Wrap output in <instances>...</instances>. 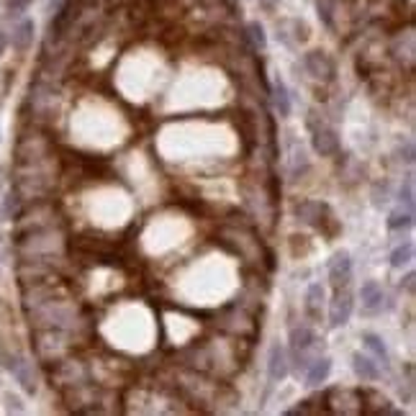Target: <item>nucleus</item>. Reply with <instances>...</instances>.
I'll return each mask as SVG.
<instances>
[{"instance_id":"obj_24","label":"nucleus","mask_w":416,"mask_h":416,"mask_svg":"<svg viewBox=\"0 0 416 416\" xmlns=\"http://www.w3.org/2000/svg\"><path fill=\"white\" fill-rule=\"evenodd\" d=\"M29 6H31V0H3V8H6L11 15L23 13V11H26Z\"/></svg>"},{"instance_id":"obj_26","label":"nucleus","mask_w":416,"mask_h":416,"mask_svg":"<svg viewBox=\"0 0 416 416\" xmlns=\"http://www.w3.org/2000/svg\"><path fill=\"white\" fill-rule=\"evenodd\" d=\"M6 398H8V403H11L8 409H11V411H18V414H23V406H18V398H13V396H6Z\"/></svg>"},{"instance_id":"obj_5","label":"nucleus","mask_w":416,"mask_h":416,"mask_svg":"<svg viewBox=\"0 0 416 416\" xmlns=\"http://www.w3.org/2000/svg\"><path fill=\"white\" fill-rule=\"evenodd\" d=\"M352 308H355V296H352L349 285L334 290V298L329 301V327L332 329L344 327L349 321V316H352Z\"/></svg>"},{"instance_id":"obj_11","label":"nucleus","mask_w":416,"mask_h":416,"mask_svg":"<svg viewBox=\"0 0 416 416\" xmlns=\"http://www.w3.org/2000/svg\"><path fill=\"white\" fill-rule=\"evenodd\" d=\"M360 298H363V313L375 316L383 311V301H386V290L378 280H368L360 288Z\"/></svg>"},{"instance_id":"obj_20","label":"nucleus","mask_w":416,"mask_h":416,"mask_svg":"<svg viewBox=\"0 0 416 416\" xmlns=\"http://www.w3.org/2000/svg\"><path fill=\"white\" fill-rule=\"evenodd\" d=\"M247 39H249V44H252L254 52H265V46H268V34H265V26H262L260 21L247 23Z\"/></svg>"},{"instance_id":"obj_12","label":"nucleus","mask_w":416,"mask_h":416,"mask_svg":"<svg viewBox=\"0 0 416 416\" xmlns=\"http://www.w3.org/2000/svg\"><path fill=\"white\" fill-rule=\"evenodd\" d=\"M324 304H327V290H324V285L321 282H311L308 285V290H306V316L311 321H321V316H324Z\"/></svg>"},{"instance_id":"obj_15","label":"nucleus","mask_w":416,"mask_h":416,"mask_svg":"<svg viewBox=\"0 0 416 416\" xmlns=\"http://www.w3.org/2000/svg\"><path fill=\"white\" fill-rule=\"evenodd\" d=\"M13 46L18 52H26L31 44H34V21L31 18H23L13 26V37H11Z\"/></svg>"},{"instance_id":"obj_8","label":"nucleus","mask_w":416,"mask_h":416,"mask_svg":"<svg viewBox=\"0 0 416 416\" xmlns=\"http://www.w3.org/2000/svg\"><path fill=\"white\" fill-rule=\"evenodd\" d=\"M329 282H332L334 290L347 288L349 282H352V257H349L347 249L337 252L334 257L329 260Z\"/></svg>"},{"instance_id":"obj_6","label":"nucleus","mask_w":416,"mask_h":416,"mask_svg":"<svg viewBox=\"0 0 416 416\" xmlns=\"http://www.w3.org/2000/svg\"><path fill=\"white\" fill-rule=\"evenodd\" d=\"M3 365L13 372V378L21 383V388L26 391V394H31V396L37 394V375H34V368H31V363L26 360V357L6 355L3 357Z\"/></svg>"},{"instance_id":"obj_1","label":"nucleus","mask_w":416,"mask_h":416,"mask_svg":"<svg viewBox=\"0 0 416 416\" xmlns=\"http://www.w3.org/2000/svg\"><path fill=\"white\" fill-rule=\"evenodd\" d=\"M293 214H296L298 221L308 223V226H313L316 231H321L324 237L334 239L339 231H342V226H339V221H337L334 211H332V206L329 203H321V201H298L296 206H293Z\"/></svg>"},{"instance_id":"obj_22","label":"nucleus","mask_w":416,"mask_h":416,"mask_svg":"<svg viewBox=\"0 0 416 416\" xmlns=\"http://www.w3.org/2000/svg\"><path fill=\"white\" fill-rule=\"evenodd\" d=\"M398 201H401L403 208H411L414 211V180L406 178L401 183V190H398Z\"/></svg>"},{"instance_id":"obj_21","label":"nucleus","mask_w":416,"mask_h":416,"mask_svg":"<svg viewBox=\"0 0 416 416\" xmlns=\"http://www.w3.org/2000/svg\"><path fill=\"white\" fill-rule=\"evenodd\" d=\"M316 13H319V21L332 29L334 26V13H337V0H316Z\"/></svg>"},{"instance_id":"obj_16","label":"nucleus","mask_w":416,"mask_h":416,"mask_svg":"<svg viewBox=\"0 0 416 416\" xmlns=\"http://www.w3.org/2000/svg\"><path fill=\"white\" fill-rule=\"evenodd\" d=\"M270 98H273V105H275V111L280 113V119L290 116V96H288L285 82H282L280 77H275L273 85H270Z\"/></svg>"},{"instance_id":"obj_28","label":"nucleus","mask_w":416,"mask_h":416,"mask_svg":"<svg viewBox=\"0 0 416 416\" xmlns=\"http://www.w3.org/2000/svg\"><path fill=\"white\" fill-rule=\"evenodd\" d=\"M414 273H409V275H406V282H401V285H406V290H409V293H414Z\"/></svg>"},{"instance_id":"obj_23","label":"nucleus","mask_w":416,"mask_h":416,"mask_svg":"<svg viewBox=\"0 0 416 416\" xmlns=\"http://www.w3.org/2000/svg\"><path fill=\"white\" fill-rule=\"evenodd\" d=\"M296 160H293V167H290V175H293V180H298L301 175H304L306 170H308V160H306V152L304 149H298L296 155Z\"/></svg>"},{"instance_id":"obj_29","label":"nucleus","mask_w":416,"mask_h":416,"mask_svg":"<svg viewBox=\"0 0 416 416\" xmlns=\"http://www.w3.org/2000/svg\"><path fill=\"white\" fill-rule=\"evenodd\" d=\"M6 52V34H3V29H0V54Z\"/></svg>"},{"instance_id":"obj_27","label":"nucleus","mask_w":416,"mask_h":416,"mask_svg":"<svg viewBox=\"0 0 416 416\" xmlns=\"http://www.w3.org/2000/svg\"><path fill=\"white\" fill-rule=\"evenodd\" d=\"M257 3H260V6L265 8V11H275L280 0H257Z\"/></svg>"},{"instance_id":"obj_25","label":"nucleus","mask_w":416,"mask_h":416,"mask_svg":"<svg viewBox=\"0 0 416 416\" xmlns=\"http://www.w3.org/2000/svg\"><path fill=\"white\" fill-rule=\"evenodd\" d=\"M401 155H403L401 160H406L409 164L414 162V144H411V141H406V149L401 147Z\"/></svg>"},{"instance_id":"obj_14","label":"nucleus","mask_w":416,"mask_h":416,"mask_svg":"<svg viewBox=\"0 0 416 416\" xmlns=\"http://www.w3.org/2000/svg\"><path fill=\"white\" fill-rule=\"evenodd\" d=\"M352 370H355L357 378L363 380H378L380 378V368L372 357L363 355V352H355L352 355Z\"/></svg>"},{"instance_id":"obj_9","label":"nucleus","mask_w":416,"mask_h":416,"mask_svg":"<svg viewBox=\"0 0 416 416\" xmlns=\"http://www.w3.org/2000/svg\"><path fill=\"white\" fill-rule=\"evenodd\" d=\"M327 396L337 398V403H339V406L332 409V414H363V396H360V391L332 388V391H327Z\"/></svg>"},{"instance_id":"obj_17","label":"nucleus","mask_w":416,"mask_h":416,"mask_svg":"<svg viewBox=\"0 0 416 416\" xmlns=\"http://www.w3.org/2000/svg\"><path fill=\"white\" fill-rule=\"evenodd\" d=\"M363 347L368 349V352H372V357L378 360V365L388 368V363H391V357H388L386 344H383V339H380L378 334H372V332H365V334H363Z\"/></svg>"},{"instance_id":"obj_7","label":"nucleus","mask_w":416,"mask_h":416,"mask_svg":"<svg viewBox=\"0 0 416 416\" xmlns=\"http://www.w3.org/2000/svg\"><path fill=\"white\" fill-rule=\"evenodd\" d=\"M278 41H282L285 46H298L308 41V23L304 18H285L278 21Z\"/></svg>"},{"instance_id":"obj_3","label":"nucleus","mask_w":416,"mask_h":416,"mask_svg":"<svg viewBox=\"0 0 416 416\" xmlns=\"http://www.w3.org/2000/svg\"><path fill=\"white\" fill-rule=\"evenodd\" d=\"M316 344V334L308 327H293L290 329V365L296 372H306L311 365V347Z\"/></svg>"},{"instance_id":"obj_10","label":"nucleus","mask_w":416,"mask_h":416,"mask_svg":"<svg viewBox=\"0 0 416 416\" xmlns=\"http://www.w3.org/2000/svg\"><path fill=\"white\" fill-rule=\"evenodd\" d=\"M288 372H290L288 349L282 347L280 342H275L270 347V355H268V375L273 383H280V380L288 378Z\"/></svg>"},{"instance_id":"obj_19","label":"nucleus","mask_w":416,"mask_h":416,"mask_svg":"<svg viewBox=\"0 0 416 416\" xmlns=\"http://www.w3.org/2000/svg\"><path fill=\"white\" fill-rule=\"evenodd\" d=\"M414 262V242H401L391 252V268H406Z\"/></svg>"},{"instance_id":"obj_2","label":"nucleus","mask_w":416,"mask_h":416,"mask_svg":"<svg viewBox=\"0 0 416 416\" xmlns=\"http://www.w3.org/2000/svg\"><path fill=\"white\" fill-rule=\"evenodd\" d=\"M306 129H308V134H311V147L316 155L321 157H332L339 152V134H337L334 126H329L327 121L321 119L319 111H308L306 116Z\"/></svg>"},{"instance_id":"obj_18","label":"nucleus","mask_w":416,"mask_h":416,"mask_svg":"<svg viewBox=\"0 0 416 416\" xmlns=\"http://www.w3.org/2000/svg\"><path fill=\"white\" fill-rule=\"evenodd\" d=\"M414 226V211L411 208H396L394 214L388 216V229L391 231H401V229H411Z\"/></svg>"},{"instance_id":"obj_4","label":"nucleus","mask_w":416,"mask_h":416,"mask_svg":"<svg viewBox=\"0 0 416 416\" xmlns=\"http://www.w3.org/2000/svg\"><path fill=\"white\" fill-rule=\"evenodd\" d=\"M301 67H304V72L308 74L311 80L321 82V85H329V82L337 80V65H334V60H332L327 52H321V49L306 52L304 57H301Z\"/></svg>"},{"instance_id":"obj_13","label":"nucleus","mask_w":416,"mask_h":416,"mask_svg":"<svg viewBox=\"0 0 416 416\" xmlns=\"http://www.w3.org/2000/svg\"><path fill=\"white\" fill-rule=\"evenodd\" d=\"M329 372H332V357L324 355V357L311 360V365L306 368V386L308 388L321 386V383L329 378Z\"/></svg>"}]
</instances>
